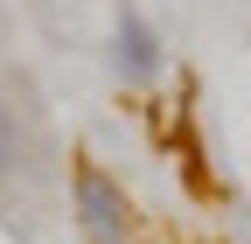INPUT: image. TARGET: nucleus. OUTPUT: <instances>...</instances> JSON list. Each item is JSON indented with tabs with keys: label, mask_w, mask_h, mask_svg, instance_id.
<instances>
[{
	"label": "nucleus",
	"mask_w": 251,
	"mask_h": 244,
	"mask_svg": "<svg viewBox=\"0 0 251 244\" xmlns=\"http://www.w3.org/2000/svg\"><path fill=\"white\" fill-rule=\"evenodd\" d=\"M70 217H77L84 244H133V202H126V189L98 161L70 168Z\"/></svg>",
	"instance_id": "obj_1"
},
{
	"label": "nucleus",
	"mask_w": 251,
	"mask_h": 244,
	"mask_svg": "<svg viewBox=\"0 0 251 244\" xmlns=\"http://www.w3.org/2000/svg\"><path fill=\"white\" fill-rule=\"evenodd\" d=\"M161 70H168L161 28H153L133 0H119V7H112V77L126 91H147V84H161Z\"/></svg>",
	"instance_id": "obj_2"
},
{
	"label": "nucleus",
	"mask_w": 251,
	"mask_h": 244,
	"mask_svg": "<svg viewBox=\"0 0 251 244\" xmlns=\"http://www.w3.org/2000/svg\"><path fill=\"white\" fill-rule=\"evenodd\" d=\"M28 174V112L14 105V91H0V195Z\"/></svg>",
	"instance_id": "obj_3"
}]
</instances>
